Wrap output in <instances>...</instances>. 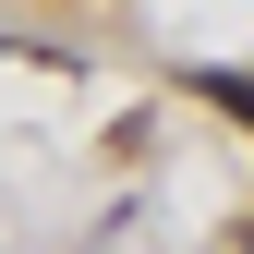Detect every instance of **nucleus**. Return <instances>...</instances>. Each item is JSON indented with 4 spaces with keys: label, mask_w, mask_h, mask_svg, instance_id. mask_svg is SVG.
<instances>
[{
    "label": "nucleus",
    "mask_w": 254,
    "mask_h": 254,
    "mask_svg": "<svg viewBox=\"0 0 254 254\" xmlns=\"http://www.w3.org/2000/svg\"><path fill=\"white\" fill-rule=\"evenodd\" d=\"M206 97L230 109V121H254V85H242V73H206Z\"/></svg>",
    "instance_id": "f257e3e1"
}]
</instances>
